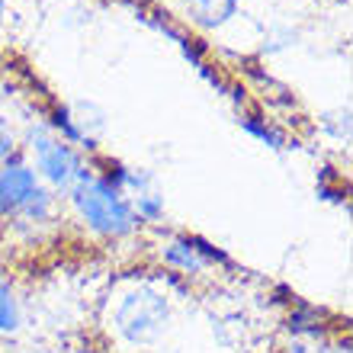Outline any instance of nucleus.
Returning <instances> with one entry per match:
<instances>
[{
  "mask_svg": "<svg viewBox=\"0 0 353 353\" xmlns=\"http://www.w3.org/2000/svg\"><path fill=\"white\" fill-rule=\"evenodd\" d=\"M112 331L122 344L129 347H148L154 344L170 321V302L164 292L154 286H135L122 292L112 305Z\"/></svg>",
  "mask_w": 353,
  "mask_h": 353,
  "instance_id": "nucleus-2",
  "label": "nucleus"
},
{
  "mask_svg": "<svg viewBox=\"0 0 353 353\" xmlns=\"http://www.w3.org/2000/svg\"><path fill=\"white\" fill-rule=\"evenodd\" d=\"M13 158H17V139H13V135L0 125V168H3V164H10Z\"/></svg>",
  "mask_w": 353,
  "mask_h": 353,
  "instance_id": "nucleus-9",
  "label": "nucleus"
},
{
  "mask_svg": "<svg viewBox=\"0 0 353 353\" xmlns=\"http://www.w3.org/2000/svg\"><path fill=\"white\" fill-rule=\"evenodd\" d=\"M23 325V312H19V299L10 289V283L0 276V334H17Z\"/></svg>",
  "mask_w": 353,
  "mask_h": 353,
  "instance_id": "nucleus-7",
  "label": "nucleus"
},
{
  "mask_svg": "<svg viewBox=\"0 0 353 353\" xmlns=\"http://www.w3.org/2000/svg\"><path fill=\"white\" fill-rule=\"evenodd\" d=\"M3 17H7V0H0V26H3Z\"/></svg>",
  "mask_w": 353,
  "mask_h": 353,
  "instance_id": "nucleus-10",
  "label": "nucleus"
},
{
  "mask_svg": "<svg viewBox=\"0 0 353 353\" xmlns=\"http://www.w3.org/2000/svg\"><path fill=\"white\" fill-rule=\"evenodd\" d=\"M39 186L42 180L26 161L13 158L10 164H3L0 168V219H17Z\"/></svg>",
  "mask_w": 353,
  "mask_h": 353,
  "instance_id": "nucleus-4",
  "label": "nucleus"
},
{
  "mask_svg": "<svg viewBox=\"0 0 353 353\" xmlns=\"http://www.w3.org/2000/svg\"><path fill=\"white\" fill-rule=\"evenodd\" d=\"M68 196H71L77 219L103 238H125L139 228V215L132 209L129 196L119 193L116 186H110L103 176L90 174V170L68 190Z\"/></svg>",
  "mask_w": 353,
  "mask_h": 353,
  "instance_id": "nucleus-1",
  "label": "nucleus"
},
{
  "mask_svg": "<svg viewBox=\"0 0 353 353\" xmlns=\"http://www.w3.org/2000/svg\"><path fill=\"white\" fill-rule=\"evenodd\" d=\"M186 10V17L203 29H219L238 13L241 0H180Z\"/></svg>",
  "mask_w": 353,
  "mask_h": 353,
  "instance_id": "nucleus-6",
  "label": "nucleus"
},
{
  "mask_svg": "<svg viewBox=\"0 0 353 353\" xmlns=\"http://www.w3.org/2000/svg\"><path fill=\"white\" fill-rule=\"evenodd\" d=\"M29 154L36 161V168H32L36 176L46 180L55 193H68L87 174L77 148L68 145L61 135H55L48 125H36V129L29 132Z\"/></svg>",
  "mask_w": 353,
  "mask_h": 353,
  "instance_id": "nucleus-3",
  "label": "nucleus"
},
{
  "mask_svg": "<svg viewBox=\"0 0 353 353\" xmlns=\"http://www.w3.org/2000/svg\"><path fill=\"white\" fill-rule=\"evenodd\" d=\"M132 209H135V215H139V222H158L161 215H164V203H161V196L148 193V190L132 199Z\"/></svg>",
  "mask_w": 353,
  "mask_h": 353,
  "instance_id": "nucleus-8",
  "label": "nucleus"
},
{
  "mask_svg": "<svg viewBox=\"0 0 353 353\" xmlns=\"http://www.w3.org/2000/svg\"><path fill=\"white\" fill-rule=\"evenodd\" d=\"M164 261L170 267H176L180 273H199L209 263L225 261V257L219 251H212V244L199 241V238H176V241H170L168 251H164Z\"/></svg>",
  "mask_w": 353,
  "mask_h": 353,
  "instance_id": "nucleus-5",
  "label": "nucleus"
},
{
  "mask_svg": "<svg viewBox=\"0 0 353 353\" xmlns=\"http://www.w3.org/2000/svg\"><path fill=\"white\" fill-rule=\"evenodd\" d=\"M87 353H103V350H87Z\"/></svg>",
  "mask_w": 353,
  "mask_h": 353,
  "instance_id": "nucleus-11",
  "label": "nucleus"
}]
</instances>
